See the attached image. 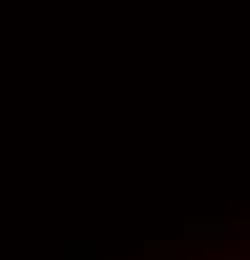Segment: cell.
Returning <instances> with one entry per match:
<instances>
[{"mask_svg": "<svg viewBox=\"0 0 250 260\" xmlns=\"http://www.w3.org/2000/svg\"><path fill=\"white\" fill-rule=\"evenodd\" d=\"M225 240H250V230H220Z\"/></svg>", "mask_w": 250, "mask_h": 260, "instance_id": "1", "label": "cell"}, {"mask_svg": "<svg viewBox=\"0 0 250 260\" xmlns=\"http://www.w3.org/2000/svg\"><path fill=\"white\" fill-rule=\"evenodd\" d=\"M225 260H250V255H225Z\"/></svg>", "mask_w": 250, "mask_h": 260, "instance_id": "2", "label": "cell"}]
</instances>
